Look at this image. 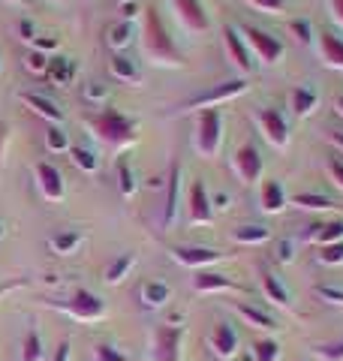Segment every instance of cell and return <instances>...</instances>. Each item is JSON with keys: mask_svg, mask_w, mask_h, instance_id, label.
Returning <instances> with one entry per match:
<instances>
[{"mask_svg": "<svg viewBox=\"0 0 343 361\" xmlns=\"http://www.w3.org/2000/svg\"><path fill=\"white\" fill-rule=\"evenodd\" d=\"M316 259H319L323 265H343V241H335V244L319 247Z\"/></svg>", "mask_w": 343, "mask_h": 361, "instance_id": "37", "label": "cell"}, {"mask_svg": "<svg viewBox=\"0 0 343 361\" xmlns=\"http://www.w3.org/2000/svg\"><path fill=\"white\" fill-rule=\"evenodd\" d=\"M208 346L217 358H223V361L235 358L238 355V331L229 322H214V329L208 334Z\"/></svg>", "mask_w": 343, "mask_h": 361, "instance_id": "12", "label": "cell"}, {"mask_svg": "<svg viewBox=\"0 0 343 361\" xmlns=\"http://www.w3.org/2000/svg\"><path fill=\"white\" fill-rule=\"evenodd\" d=\"M78 244H82V235L78 232H57L49 238V247L57 253V256H70L78 250Z\"/></svg>", "mask_w": 343, "mask_h": 361, "instance_id": "29", "label": "cell"}, {"mask_svg": "<svg viewBox=\"0 0 343 361\" xmlns=\"http://www.w3.org/2000/svg\"><path fill=\"white\" fill-rule=\"evenodd\" d=\"M319 54H323V63L331 70H343V37L331 30L319 33Z\"/></svg>", "mask_w": 343, "mask_h": 361, "instance_id": "22", "label": "cell"}, {"mask_svg": "<svg viewBox=\"0 0 343 361\" xmlns=\"http://www.w3.org/2000/svg\"><path fill=\"white\" fill-rule=\"evenodd\" d=\"M6 142H9V127L0 121V163H4V154H6Z\"/></svg>", "mask_w": 343, "mask_h": 361, "instance_id": "52", "label": "cell"}, {"mask_svg": "<svg viewBox=\"0 0 343 361\" xmlns=\"http://www.w3.org/2000/svg\"><path fill=\"white\" fill-rule=\"evenodd\" d=\"M45 148L54 151V154H57V151H70V148H73V145H70V135L64 133L61 123H52V127L45 130Z\"/></svg>", "mask_w": 343, "mask_h": 361, "instance_id": "35", "label": "cell"}, {"mask_svg": "<svg viewBox=\"0 0 343 361\" xmlns=\"http://www.w3.org/2000/svg\"><path fill=\"white\" fill-rule=\"evenodd\" d=\"M244 37V42H247V49L256 54V58L262 61V63H280L283 61V54H286V49H283V42L274 37V33H268V30H259V27H253V25H244L241 30H238Z\"/></svg>", "mask_w": 343, "mask_h": 361, "instance_id": "7", "label": "cell"}, {"mask_svg": "<svg viewBox=\"0 0 343 361\" xmlns=\"http://www.w3.org/2000/svg\"><path fill=\"white\" fill-rule=\"evenodd\" d=\"M247 4H253L256 9H262V13H268V16H280L286 9V0H247Z\"/></svg>", "mask_w": 343, "mask_h": 361, "instance_id": "44", "label": "cell"}, {"mask_svg": "<svg viewBox=\"0 0 343 361\" xmlns=\"http://www.w3.org/2000/svg\"><path fill=\"white\" fill-rule=\"evenodd\" d=\"M286 205H289V196H286V190L277 178H268V180H262V187H259V208L265 211V214H280L286 211Z\"/></svg>", "mask_w": 343, "mask_h": 361, "instance_id": "17", "label": "cell"}, {"mask_svg": "<svg viewBox=\"0 0 343 361\" xmlns=\"http://www.w3.org/2000/svg\"><path fill=\"white\" fill-rule=\"evenodd\" d=\"M262 154H259V148L253 142H244L241 148L235 151V157H232V172H235V178L238 180H244V184H256V180L262 178Z\"/></svg>", "mask_w": 343, "mask_h": 361, "instance_id": "9", "label": "cell"}, {"mask_svg": "<svg viewBox=\"0 0 343 361\" xmlns=\"http://www.w3.org/2000/svg\"><path fill=\"white\" fill-rule=\"evenodd\" d=\"M33 49L37 51H52V49H57V39L54 37H37L33 39Z\"/></svg>", "mask_w": 343, "mask_h": 361, "instance_id": "49", "label": "cell"}, {"mask_svg": "<svg viewBox=\"0 0 343 361\" xmlns=\"http://www.w3.org/2000/svg\"><path fill=\"white\" fill-rule=\"evenodd\" d=\"M226 202H229V199H226V193H217V196L211 199V205H217V208H226Z\"/></svg>", "mask_w": 343, "mask_h": 361, "instance_id": "56", "label": "cell"}, {"mask_svg": "<svg viewBox=\"0 0 343 361\" xmlns=\"http://www.w3.org/2000/svg\"><path fill=\"white\" fill-rule=\"evenodd\" d=\"M301 241L304 244H311L316 241L319 247H325V244H335V241H343V220H328V223H313L311 229H307L301 235Z\"/></svg>", "mask_w": 343, "mask_h": 361, "instance_id": "21", "label": "cell"}, {"mask_svg": "<svg viewBox=\"0 0 343 361\" xmlns=\"http://www.w3.org/2000/svg\"><path fill=\"white\" fill-rule=\"evenodd\" d=\"M88 103H102L106 99V85H100V82H90L88 85V94H85Z\"/></svg>", "mask_w": 343, "mask_h": 361, "instance_id": "46", "label": "cell"}, {"mask_svg": "<svg viewBox=\"0 0 343 361\" xmlns=\"http://www.w3.org/2000/svg\"><path fill=\"white\" fill-rule=\"evenodd\" d=\"M18 33H21V39H28V42H33V39H37V33H33V25H30L28 18H25V21H21V25H18Z\"/></svg>", "mask_w": 343, "mask_h": 361, "instance_id": "51", "label": "cell"}, {"mask_svg": "<svg viewBox=\"0 0 343 361\" xmlns=\"http://www.w3.org/2000/svg\"><path fill=\"white\" fill-rule=\"evenodd\" d=\"M181 343H184V325H157L148 358L151 361H181Z\"/></svg>", "mask_w": 343, "mask_h": 361, "instance_id": "6", "label": "cell"}, {"mask_svg": "<svg viewBox=\"0 0 343 361\" xmlns=\"http://www.w3.org/2000/svg\"><path fill=\"white\" fill-rule=\"evenodd\" d=\"M133 37H136V27H133V21H118V25H109V30H106V42L112 45V49H127V45L133 42Z\"/></svg>", "mask_w": 343, "mask_h": 361, "instance_id": "28", "label": "cell"}, {"mask_svg": "<svg viewBox=\"0 0 343 361\" xmlns=\"http://www.w3.org/2000/svg\"><path fill=\"white\" fill-rule=\"evenodd\" d=\"M70 157H73V163L82 169V172H88V175L97 172V157H94V151H88V148H70Z\"/></svg>", "mask_w": 343, "mask_h": 361, "instance_id": "38", "label": "cell"}, {"mask_svg": "<svg viewBox=\"0 0 343 361\" xmlns=\"http://www.w3.org/2000/svg\"><path fill=\"white\" fill-rule=\"evenodd\" d=\"M328 6H331V16L343 25V0H328Z\"/></svg>", "mask_w": 343, "mask_h": 361, "instance_id": "54", "label": "cell"}, {"mask_svg": "<svg viewBox=\"0 0 343 361\" xmlns=\"http://www.w3.org/2000/svg\"><path fill=\"white\" fill-rule=\"evenodd\" d=\"M277 250H280V262H292V244L289 241H280Z\"/></svg>", "mask_w": 343, "mask_h": 361, "instance_id": "53", "label": "cell"}, {"mask_svg": "<svg viewBox=\"0 0 343 361\" xmlns=\"http://www.w3.org/2000/svg\"><path fill=\"white\" fill-rule=\"evenodd\" d=\"M223 49H226V58L232 61V66L241 73V78L253 70V54H250L244 37L235 27H223Z\"/></svg>", "mask_w": 343, "mask_h": 361, "instance_id": "11", "label": "cell"}, {"mask_svg": "<svg viewBox=\"0 0 343 361\" xmlns=\"http://www.w3.org/2000/svg\"><path fill=\"white\" fill-rule=\"evenodd\" d=\"M118 4H133V0H118Z\"/></svg>", "mask_w": 343, "mask_h": 361, "instance_id": "59", "label": "cell"}, {"mask_svg": "<svg viewBox=\"0 0 343 361\" xmlns=\"http://www.w3.org/2000/svg\"><path fill=\"white\" fill-rule=\"evenodd\" d=\"M45 75H49L57 87H66V85H73V78H76V63L70 58H54V61H49V73Z\"/></svg>", "mask_w": 343, "mask_h": 361, "instance_id": "27", "label": "cell"}, {"mask_svg": "<svg viewBox=\"0 0 343 361\" xmlns=\"http://www.w3.org/2000/svg\"><path fill=\"white\" fill-rule=\"evenodd\" d=\"M235 310L244 316V319L253 325V329H262V331H274V329H280V322L274 319L271 313H265L262 307H256V304H244V301H235Z\"/></svg>", "mask_w": 343, "mask_h": 361, "instance_id": "25", "label": "cell"}, {"mask_svg": "<svg viewBox=\"0 0 343 361\" xmlns=\"http://www.w3.org/2000/svg\"><path fill=\"white\" fill-rule=\"evenodd\" d=\"M28 286V277H16V280H6V283H0V298L6 295V292H13V289H25Z\"/></svg>", "mask_w": 343, "mask_h": 361, "instance_id": "48", "label": "cell"}, {"mask_svg": "<svg viewBox=\"0 0 343 361\" xmlns=\"http://www.w3.org/2000/svg\"><path fill=\"white\" fill-rule=\"evenodd\" d=\"M335 109H337V115H340V118H343V94H340V97H337V99H335Z\"/></svg>", "mask_w": 343, "mask_h": 361, "instance_id": "57", "label": "cell"}, {"mask_svg": "<svg viewBox=\"0 0 343 361\" xmlns=\"http://www.w3.org/2000/svg\"><path fill=\"white\" fill-rule=\"evenodd\" d=\"M256 123H259L262 135L268 139V145H274L277 151L289 148V123H286L280 109H259L256 111Z\"/></svg>", "mask_w": 343, "mask_h": 361, "instance_id": "8", "label": "cell"}, {"mask_svg": "<svg viewBox=\"0 0 343 361\" xmlns=\"http://www.w3.org/2000/svg\"><path fill=\"white\" fill-rule=\"evenodd\" d=\"M316 298H323L328 304H335V307H343V289H335V286H316L313 289Z\"/></svg>", "mask_w": 343, "mask_h": 361, "instance_id": "43", "label": "cell"}, {"mask_svg": "<svg viewBox=\"0 0 343 361\" xmlns=\"http://www.w3.org/2000/svg\"><path fill=\"white\" fill-rule=\"evenodd\" d=\"M331 145H335L337 151H343V133H331Z\"/></svg>", "mask_w": 343, "mask_h": 361, "instance_id": "55", "label": "cell"}, {"mask_svg": "<svg viewBox=\"0 0 343 361\" xmlns=\"http://www.w3.org/2000/svg\"><path fill=\"white\" fill-rule=\"evenodd\" d=\"M178 199H181V163L175 160L169 166V178H166V205H163V232L172 229V223L178 217Z\"/></svg>", "mask_w": 343, "mask_h": 361, "instance_id": "15", "label": "cell"}, {"mask_svg": "<svg viewBox=\"0 0 343 361\" xmlns=\"http://www.w3.org/2000/svg\"><path fill=\"white\" fill-rule=\"evenodd\" d=\"M292 205L307 208V211H331L335 208V202H331L328 196H323V193H299L292 199Z\"/></svg>", "mask_w": 343, "mask_h": 361, "instance_id": "34", "label": "cell"}, {"mask_svg": "<svg viewBox=\"0 0 343 361\" xmlns=\"http://www.w3.org/2000/svg\"><path fill=\"white\" fill-rule=\"evenodd\" d=\"M4 235H6V226H4V223H0V238H4Z\"/></svg>", "mask_w": 343, "mask_h": 361, "instance_id": "58", "label": "cell"}, {"mask_svg": "<svg viewBox=\"0 0 343 361\" xmlns=\"http://www.w3.org/2000/svg\"><path fill=\"white\" fill-rule=\"evenodd\" d=\"M172 6H175V16L187 33H205L211 27V18L205 13L202 0H172Z\"/></svg>", "mask_w": 343, "mask_h": 361, "instance_id": "10", "label": "cell"}, {"mask_svg": "<svg viewBox=\"0 0 343 361\" xmlns=\"http://www.w3.org/2000/svg\"><path fill=\"white\" fill-rule=\"evenodd\" d=\"M133 265H136V256L133 253H121L114 262H109V268H106V283H121L124 277L133 271Z\"/></svg>", "mask_w": 343, "mask_h": 361, "instance_id": "30", "label": "cell"}, {"mask_svg": "<svg viewBox=\"0 0 343 361\" xmlns=\"http://www.w3.org/2000/svg\"><path fill=\"white\" fill-rule=\"evenodd\" d=\"M142 51L154 63H163V66H181L184 63V54H181L175 39L169 37L166 21L154 6L142 13Z\"/></svg>", "mask_w": 343, "mask_h": 361, "instance_id": "2", "label": "cell"}, {"mask_svg": "<svg viewBox=\"0 0 343 361\" xmlns=\"http://www.w3.org/2000/svg\"><path fill=\"white\" fill-rule=\"evenodd\" d=\"M280 358V343L271 337H259L253 343V361H277Z\"/></svg>", "mask_w": 343, "mask_h": 361, "instance_id": "36", "label": "cell"}, {"mask_svg": "<svg viewBox=\"0 0 343 361\" xmlns=\"http://www.w3.org/2000/svg\"><path fill=\"white\" fill-rule=\"evenodd\" d=\"M289 30H292V37L299 39L301 45H311L313 42V25H311V18H292L289 21Z\"/></svg>", "mask_w": 343, "mask_h": 361, "instance_id": "39", "label": "cell"}, {"mask_svg": "<svg viewBox=\"0 0 343 361\" xmlns=\"http://www.w3.org/2000/svg\"><path fill=\"white\" fill-rule=\"evenodd\" d=\"M45 304L54 310H64V313H70L73 319L78 322H100V319H106V301H102L100 295H94V292H88V289H76L70 292L66 298H45Z\"/></svg>", "mask_w": 343, "mask_h": 361, "instance_id": "3", "label": "cell"}, {"mask_svg": "<svg viewBox=\"0 0 343 361\" xmlns=\"http://www.w3.org/2000/svg\"><path fill=\"white\" fill-rule=\"evenodd\" d=\"M271 238V232L265 229V226H238L235 229V241L238 244H265Z\"/></svg>", "mask_w": 343, "mask_h": 361, "instance_id": "33", "label": "cell"}, {"mask_svg": "<svg viewBox=\"0 0 343 361\" xmlns=\"http://www.w3.org/2000/svg\"><path fill=\"white\" fill-rule=\"evenodd\" d=\"M21 103H25V106L33 111V115L45 118L49 123H61V121H64V109L57 106V103H52L49 97L37 94V90H21Z\"/></svg>", "mask_w": 343, "mask_h": 361, "instance_id": "19", "label": "cell"}, {"mask_svg": "<svg viewBox=\"0 0 343 361\" xmlns=\"http://www.w3.org/2000/svg\"><path fill=\"white\" fill-rule=\"evenodd\" d=\"M109 73L124 85H142V70L133 63V58H127V54H112Z\"/></svg>", "mask_w": 343, "mask_h": 361, "instance_id": "24", "label": "cell"}, {"mask_svg": "<svg viewBox=\"0 0 343 361\" xmlns=\"http://www.w3.org/2000/svg\"><path fill=\"white\" fill-rule=\"evenodd\" d=\"M169 295H172V289H169L166 280H145L142 289H139V301H142L145 310L163 307V304L169 301Z\"/></svg>", "mask_w": 343, "mask_h": 361, "instance_id": "23", "label": "cell"}, {"mask_svg": "<svg viewBox=\"0 0 343 361\" xmlns=\"http://www.w3.org/2000/svg\"><path fill=\"white\" fill-rule=\"evenodd\" d=\"M193 145L202 157H217L223 145V115L220 109H199L196 111V133H193Z\"/></svg>", "mask_w": 343, "mask_h": 361, "instance_id": "4", "label": "cell"}, {"mask_svg": "<svg viewBox=\"0 0 343 361\" xmlns=\"http://www.w3.org/2000/svg\"><path fill=\"white\" fill-rule=\"evenodd\" d=\"M42 334L37 329H30L21 341V361H42Z\"/></svg>", "mask_w": 343, "mask_h": 361, "instance_id": "32", "label": "cell"}, {"mask_svg": "<svg viewBox=\"0 0 343 361\" xmlns=\"http://www.w3.org/2000/svg\"><path fill=\"white\" fill-rule=\"evenodd\" d=\"M25 66H28V73H33V75H45L49 73V58H45L42 51H30L25 58Z\"/></svg>", "mask_w": 343, "mask_h": 361, "instance_id": "42", "label": "cell"}, {"mask_svg": "<svg viewBox=\"0 0 343 361\" xmlns=\"http://www.w3.org/2000/svg\"><path fill=\"white\" fill-rule=\"evenodd\" d=\"M82 121L94 130V135L102 145H109V148H127V145H136V139H139V121L127 118L121 109L102 106V111L85 115Z\"/></svg>", "mask_w": 343, "mask_h": 361, "instance_id": "1", "label": "cell"}, {"mask_svg": "<svg viewBox=\"0 0 343 361\" xmlns=\"http://www.w3.org/2000/svg\"><path fill=\"white\" fill-rule=\"evenodd\" d=\"M259 283H262V289H265V295H268V301H274V304H280L283 310H292V298H289V289L283 286V280L274 274V271L268 268V265H262L259 262Z\"/></svg>", "mask_w": 343, "mask_h": 361, "instance_id": "18", "label": "cell"}, {"mask_svg": "<svg viewBox=\"0 0 343 361\" xmlns=\"http://www.w3.org/2000/svg\"><path fill=\"white\" fill-rule=\"evenodd\" d=\"M70 349H73L70 337H64V341L57 343V349H54V358H52V361H70Z\"/></svg>", "mask_w": 343, "mask_h": 361, "instance_id": "47", "label": "cell"}, {"mask_svg": "<svg viewBox=\"0 0 343 361\" xmlns=\"http://www.w3.org/2000/svg\"><path fill=\"white\" fill-rule=\"evenodd\" d=\"M211 220H214V205H211L208 190H205L202 180H193V187H190V223L208 226Z\"/></svg>", "mask_w": 343, "mask_h": 361, "instance_id": "16", "label": "cell"}, {"mask_svg": "<svg viewBox=\"0 0 343 361\" xmlns=\"http://www.w3.org/2000/svg\"><path fill=\"white\" fill-rule=\"evenodd\" d=\"M193 289L196 292H247V286L229 280L226 274H214V271H199L193 277Z\"/></svg>", "mask_w": 343, "mask_h": 361, "instance_id": "20", "label": "cell"}, {"mask_svg": "<svg viewBox=\"0 0 343 361\" xmlns=\"http://www.w3.org/2000/svg\"><path fill=\"white\" fill-rule=\"evenodd\" d=\"M13 4H25V0H13Z\"/></svg>", "mask_w": 343, "mask_h": 361, "instance_id": "60", "label": "cell"}, {"mask_svg": "<svg viewBox=\"0 0 343 361\" xmlns=\"http://www.w3.org/2000/svg\"><path fill=\"white\" fill-rule=\"evenodd\" d=\"M316 103H319V97H316V90H313V87L299 85V87H292V90H289V109H292L299 118H307V115H311V111L316 109Z\"/></svg>", "mask_w": 343, "mask_h": 361, "instance_id": "26", "label": "cell"}, {"mask_svg": "<svg viewBox=\"0 0 343 361\" xmlns=\"http://www.w3.org/2000/svg\"><path fill=\"white\" fill-rule=\"evenodd\" d=\"M328 175L343 190V160H340V157H328Z\"/></svg>", "mask_w": 343, "mask_h": 361, "instance_id": "45", "label": "cell"}, {"mask_svg": "<svg viewBox=\"0 0 343 361\" xmlns=\"http://www.w3.org/2000/svg\"><path fill=\"white\" fill-rule=\"evenodd\" d=\"M244 90H247V78H229V82H220V85H214V87H208V90H202V94H196V97H190L187 103L181 106V111L214 109V106L226 103V99L241 97Z\"/></svg>", "mask_w": 343, "mask_h": 361, "instance_id": "5", "label": "cell"}, {"mask_svg": "<svg viewBox=\"0 0 343 361\" xmlns=\"http://www.w3.org/2000/svg\"><path fill=\"white\" fill-rule=\"evenodd\" d=\"M37 184H40V193L45 202H61L66 193L61 169H54L52 163H37Z\"/></svg>", "mask_w": 343, "mask_h": 361, "instance_id": "14", "label": "cell"}, {"mask_svg": "<svg viewBox=\"0 0 343 361\" xmlns=\"http://www.w3.org/2000/svg\"><path fill=\"white\" fill-rule=\"evenodd\" d=\"M121 16H124V21H133V16H139V4H121Z\"/></svg>", "mask_w": 343, "mask_h": 361, "instance_id": "50", "label": "cell"}, {"mask_svg": "<svg viewBox=\"0 0 343 361\" xmlns=\"http://www.w3.org/2000/svg\"><path fill=\"white\" fill-rule=\"evenodd\" d=\"M169 253L178 265H187V268H208L223 259V253L211 250V247H172Z\"/></svg>", "mask_w": 343, "mask_h": 361, "instance_id": "13", "label": "cell"}, {"mask_svg": "<svg viewBox=\"0 0 343 361\" xmlns=\"http://www.w3.org/2000/svg\"><path fill=\"white\" fill-rule=\"evenodd\" d=\"M94 361H133V358H127L118 346H112V343H97L94 346Z\"/></svg>", "mask_w": 343, "mask_h": 361, "instance_id": "41", "label": "cell"}, {"mask_svg": "<svg viewBox=\"0 0 343 361\" xmlns=\"http://www.w3.org/2000/svg\"><path fill=\"white\" fill-rule=\"evenodd\" d=\"M114 172H118V187H121V196L130 199L136 193V175H133V166L127 163V157H118V166H114Z\"/></svg>", "mask_w": 343, "mask_h": 361, "instance_id": "31", "label": "cell"}, {"mask_svg": "<svg viewBox=\"0 0 343 361\" xmlns=\"http://www.w3.org/2000/svg\"><path fill=\"white\" fill-rule=\"evenodd\" d=\"M313 355L323 358V361H343V341L335 343H316L313 346Z\"/></svg>", "mask_w": 343, "mask_h": 361, "instance_id": "40", "label": "cell"}]
</instances>
